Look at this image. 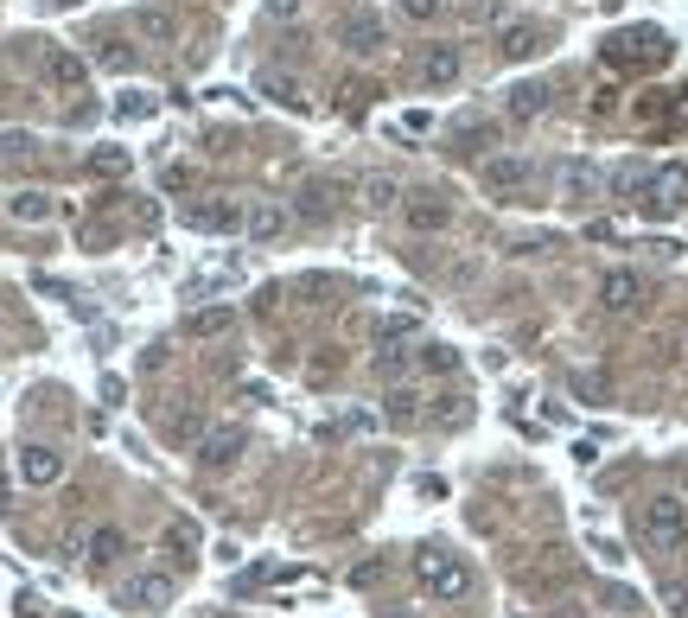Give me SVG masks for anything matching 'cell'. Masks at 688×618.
Returning a JSON list of instances; mask_svg holds the SVG:
<instances>
[{"label": "cell", "instance_id": "cell-25", "mask_svg": "<svg viewBox=\"0 0 688 618\" xmlns=\"http://www.w3.org/2000/svg\"><path fill=\"white\" fill-rule=\"evenodd\" d=\"M421 370L427 376H453L459 370V351L453 345H421Z\"/></svg>", "mask_w": 688, "mask_h": 618}, {"label": "cell", "instance_id": "cell-13", "mask_svg": "<svg viewBox=\"0 0 688 618\" xmlns=\"http://www.w3.org/2000/svg\"><path fill=\"white\" fill-rule=\"evenodd\" d=\"M179 32H185V20L172 7H141V13H134V39H141V45L172 51V45H179Z\"/></svg>", "mask_w": 688, "mask_h": 618}, {"label": "cell", "instance_id": "cell-4", "mask_svg": "<svg viewBox=\"0 0 688 618\" xmlns=\"http://www.w3.org/2000/svg\"><path fill=\"white\" fill-rule=\"evenodd\" d=\"M243 453H249V434H243L236 421H223V427H211V434L198 440V453H192V459H198L204 472H230Z\"/></svg>", "mask_w": 688, "mask_h": 618}, {"label": "cell", "instance_id": "cell-23", "mask_svg": "<svg viewBox=\"0 0 688 618\" xmlns=\"http://www.w3.org/2000/svg\"><path fill=\"white\" fill-rule=\"evenodd\" d=\"M644 192H650V166H618L612 173V198H625V204H644Z\"/></svg>", "mask_w": 688, "mask_h": 618}, {"label": "cell", "instance_id": "cell-18", "mask_svg": "<svg viewBox=\"0 0 688 618\" xmlns=\"http://www.w3.org/2000/svg\"><path fill=\"white\" fill-rule=\"evenodd\" d=\"M599 185H606V179H599L593 160H567L561 166V198L567 204H599Z\"/></svg>", "mask_w": 688, "mask_h": 618}, {"label": "cell", "instance_id": "cell-33", "mask_svg": "<svg viewBox=\"0 0 688 618\" xmlns=\"http://www.w3.org/2000/svg\"><path fill=\"white\" fill-rule=\"evenodd\" d=\"M376 574H383V561H364V568L351 574V587H376Z\"/></svg>", "mask_w": 688, "mask_h": 618}, {"label": "cell", "instance_id": "cell-10", "mask_svg": "<svg viewBox=\"0 0 688 618\" xmlns=\"http://www.w3.org/2000/svg\"><path fill=\"white\" fill-rule=\"evenodd\" d=\"M230 332H236L230 300H211V306H198V313H185V338H192V345H211V338H230Z\"/></svg>", "mask_w": 688, "mask_h": 618}, {"label": "cell", "instance_id": "cell-35", "mask_svg": "<svg viewBox=\"0 0 688 618\" xmlns=\"http://www.w3.org/2000/svg\"><path fill=\"white\" fill-rule=\"evenodd\" d=\"M0 510H7V478H0Z\"/></svg>", "mask_w": 688, "mask_h": 618}, {"label": "cell", "instance_id": "cell-27", "mask_svg": "<svg viewBox=\"0 0 688 618\" xmlns=\"http://www.w3.org/2000/svg\"><path fill=\"white\" fill-rule=\"evenodd\" d=\"M262 90H268L274 102H287V109H300V83H287V77H274V71H268V77H262Z\"/></svg>", "mask_w": 688, "mask_h": 618}, {"label": "cell", "instance_id": "cell-8", "mask_svg": "<svg viewBox=\"0 0 688 618\" xmlns=\"http://www.w3.org/2000/svg\"><path fill=\"white\" fill-rule=\"evenodd\" d=\"M606 58L612 64H663L669 58V39H663V32H650V26H638V32H625V39H612Z\"/></svg>", "mask_w": 688, "mask_h": 618}, {"label": "cell", "instance_id": "cell-17", "mask_svg": "<svg viewBox=\"0 0 688 618\" xmlns=\"http://www.w3.org/2000/svg\"><path fill=\"white\" fill-rule=\"evenodd\" d=\"M338 39H344L351 58H376V51H383V20H376V13H351V20L338 26Z\"/></svg>", "mask_w": 688, "mask_h": 618}, {"label": "cell", "instance_id": "cell-21", "mask_svg": "<svg viewBox=\"0 0 688 618\" xmlns=\"http://www.w3.org/2000/svg\"><path fill=\"white\" fill-rule=\"evenodd\" d=\"M7 217H13V223H51V217H58V198H51V192H32V185H26V192L7 198Z\"/></svg>", "mask_w": 688, "mask_h": 618}, {"label": "cell", "instance_id": "cell-29", "mask_svg": "<svg viewBox=\"0 0 688 618\" xmlns=\"http://www.w3.org/2000/svg\"><path fill=\"white\" fill-rule=\"evenodd\" d=\"M115 115H122V122H147V115H153V96H122V102H115Z\"/></svg>", "mask_w": 688, "mask_h": 618}, {"label": "cell", "instance_id": "cell-6", "mask_svg": "<svg viewBox=\"0 0 688 618\" xmlns=\"http://www.w3.org/2000/svg\"><path fill=\"white\" fill-rule=\"evenodd\" d=\"M459 71H466L459 45H421V58H415V83H421V90H453Z\"/></svg>", "mask_w": 688, "mask_h": 618}, {"label": "cell", "instance_id": "cell-14", "mask_svg": "<svg viewBox=\"0 0 688 618\" xmlns=\"http://www.w3.org/2000/svg\"><path fill=\"white\" fill-rule=\"evenodd\" d=\"M402 217H408V230H421V236H440L446 223H453V204H446L440 192H415L402 204Z\"/></svg>", "mask_w": 688, "mask_h": 618}, {"label": "cell", "instance_id": "cell-5", "mask_svg": "<svg viewBox=\"0 0 688 618\" xmlns=\"http://www.w3.org/2000/svg\"><path fill=\"white\" fill-rule=\"evenodd\" d=\"M644 211H650V217H676V211H688V166H657V173H650Z\"/></svg>", "mask_w": 688, "mask_h": 618}, {"label": "cell", "instance_id": "cell-11", "mask_svg": "<svg viewBox=\"0 0 688 618\" xmlns=\"http://www.w3.org/2000/svg\"><path fill=\"white\" fill-rule=\"evenodd\" d=\"M185 230H204V236L243 230V211H236L230 198H204V204H185Z\"/></svg>", "mask_w": 688, "mask_h": 618}, {"label": "cell", "instance_id": "cell-15", "mask_svg": "<svg viewBox=\"0 0 688 618\" xmlns=\"http://www.w3.org/2000/svg\"><path fill=\"white\" fill-rule=\"evenodd\" d=\"M45 83L51 90H83V83H90V64H83L71 45H45Z\"/></svg>", "mask_w": 688, "mask_h": 618}, {"label": "cell", "instance_id": "cell-31", "mask_svg": "<svg viewBox=\"0 0 688 618\" xmlns=\"http://www.w3.org/2000/svg\"><path fill=\"white\" fill-rule=\"evenodd\" d=\"M364 198L376 204V211H389V204H395V185H389V179H364Z\"/></svg>", "mask_w": 688, "mask_h": 618}, {"label": "cell", "instance_id": "cell-36", "mask_svg": "<svg viewBox=\"0 0 688 618\" xmlns=\"http://www.w3.org/2000/svg\"><path fill=\"white\" fill-rule=\"evenodd\" d=\"M682 491H688V459H682Z\"/></svg>", "mask_w": 688, "mask_h": 618}, {"label": "cell", "instance_id": "cell-7", "mask_svg": "<svg viewBox=\"0 0 688 618\" xmlns=\"http://www.w3.org/2000/svg\"><path fill=\"white\" fill-rule=\"evenodd\" d=\"M172 593H179V587H172V574H166V568H141V574H134L128 587H122V606H134V612H166V606H172Z\"/></svg>", "mask_w": 688, "mask_h": 618}, {"label": "cell", "instance_id": "cell-16", "mask_svg": "<svg viewBox=\"0 0 688 618\" xmlns=\"http://www.w3.org/2000/svg\"><path fill=\"white\" fill-rule=\"evenodd\" d=\"M243 236H249V243H281V236H287V204H274V198L249 204V211H243Z\"/></svg>", "mask_w": 688, "mask_h": 618}, {"label": "cell", "instance_id": "cell-1", "mask_svg": "<svg viewBox=\"0 0 688 618\" xmlns=\"http://www.w3.org/2000/svg\"><path fill=\"white\" fill-rule=\"evenodd\" d=\"M638 542L650 555H682L688 548V497L676 491H657L638 504Z\"/></svg>", "mask_w": 688, "mask_h": 618}, {"label": "cell", "instance_id": "cell-3", "mask_svg": "<svg viewBox=\"0 0 688 618\" xmlns=\"http://www.w3.org/2000/svg\"><path fill=\"white\" fill-rule=\"evenodd\" d=\"M13 478H20L26 491H51L64 478V453H58V446H45V440H26L20 453H13Z\"/></svg>", "mask_w": 688, "mask_h": 618}, {"label": "cell", "instance_id": "cell-32", "mask_svg": "<svg viewBox=\"0 0 688 618\" xmlns=\"http://www.w3.org/2000/svg\"><path fill=\"white\" fill-rule=\"evenodd\" d=\"M389 415H402V421L415 415V389H389Z\"/></svg>", "mask_w": 688, "mask_h": 618}, {"label": "cell", "instance_id": "cell-22", "mask_svg": "<svg viewBox=\"0 0 688 618\" xmlns=\"http://www.w3.org/2000/svg\"><path fill=\"white\" fill-rule=\"evenodd\" d=\"M504 109H510V122H536V115L548 109V90H542V83H516Z\"/></svg>", "mask_w": 688, "mask_h": 618}, {"label": "cell", "instance_id": "cell-12", "mask_svg": "<svg viewBox=\"0 0 688 618\" xmlns=\"http://www.w3.org/2000/svg\"><path fill=\"white\" fill-rule=\"evenodd\" d=\"M599 306H606V313H638V306H644V274L612 268L606 281H599Z\"/></svg>", "mask_w": 688, "mask_h": 618}, {"label": "cell", "instance_id": "cell-28", "mask_svg": "<svg viewBox=\"0 0 688 618\" xmlns=\"http://www.w3.org/2000/svg\"><path fill=\"white\" fill-rule=\"evenodd\" d=\"M497 141V128H485V122H478V128H459V153H485Z\"/></svg>", "mask_w": 688, "mask_h": 618}, {"label": "cell", "instance_id": "cell-20", "mask_svg": "<svg viewBox=\"0 0 688 618\" xmlns=\"http://www.w3.org/2000/svg\"><path fill=\"white\" fill-rule=\"evenodd\" d=\"M536 51H542V26H529V20H516V26H504V32H497V58H536Z\"/></svg>", "mask_w": 688, "mask_h": 618}, {"label": "cell", "instance_id": "cell-9", "mask_svg": "<svg viewBox=\"0 0 688 618\" xmlns=\"http://www.w3.org/2000/svg\"><path fill=\"white\" fill-rule=\"evenodd\" d=\"M478 179H485V192L516 198V192H523V185L536 179V173H529V160H516V153H491V160L478 166Z\"/></svg>", "mask_w": 688, "mask_h": 618}, {"label": "cell", "instance_id": "cell-34", "mask_svg": "<svg viewBox=\"0 0 688 618\" xmlns=\"http://www.w3.org/2000/svg\"><path fill=\"white\" fill-rule=\"evenodd\" d=\"M268 13H274V20H287V13H300V0H268Z\"/></svg>", "mask_w": 688, "mask_h": 618}, {"label": "cell", "instance_id": "cell-24", "mask_svg": "<svg viewBox=\"0 0 688 618\" xmlns=\"http://www.w3.org/2000/svg\"><path fill=\"white\" fill-rule=\"evenodd\" d=\"M128 166H134L128 147H96V153H90V173H96V179H128Z\"/></svg>", "mask_w": 688, "mask_h": 618}, {"label": "cell", "instance_id": "cell-19", "mask_svg": "<svg viewBox=\"0 0 688 618\" xmlns=\"http://www.w3.org/2000/svg\"><path fill=\"white\" fill-rule=\"evenodd\" d=\"M122 555H128V536H122L115 523H96L90 542H83V561H90V568H115Z\"/></svg>", "mask_w": 688, "mask_h": 618}, {"label": "cell", "instance_id": "cell-2", "mask_svg": "<svg viewBox=\"0 0 688 618\" xmlns=\"http://www.w3.org/2000/svg\"><path fill=\"white\" fill-rule=\"evenodd\" d=\"M415 587L427 599H466L472 593V568L453 555V548H421L415 555Z\"/></svg>", "mask_w": 688, "mask_h": 618}, {"label": "cell", "instance_id": "cell-26", "mask_svg": "<svg viewBox=\"0 0 688 618\" xmlns=\"http://www.w3.org/2000/svg\"><path fill=\"white\" fill-rule=\"evenodd\" d=\"M192 548H198L192 529H185V523H166V555H172V561H192Z\"/></svg>", "mask_w": 688, "mask_h": 618}, {"label": "cell", "instance_id": "cell-30", "mask_svg": "<svg viewBox=\"0 0 688 618\" xmlns=\"http://www.w3.org/2000/svg\"><path fill=\"white\" fill-rule=\"evenodd\" d=\"M440 7H446V0H402V13H408V20H415V26L440 20Z\"/></svg>", "mask_w": 688, "mask_h": 618}]
</instances>
